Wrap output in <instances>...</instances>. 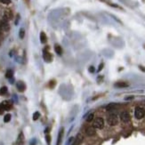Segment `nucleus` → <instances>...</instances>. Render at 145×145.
Segmentation results:
<instances>
[{
  "label": "nucleus",
  "mask_w": 145,
  "mask_h": 145,
  "mask_svg": "<svg viewBox=\"0 0 145 145\" xmlns=\"http://www.w3.org/2000/svg\"><path fill=\"white\" fill-rule=\"evenodd\" d=\"M16 86H17V89L20 91V92H23L25 90V85L24 83L22 82V81H19V82L16 84Z\"/></svg>",
  "instance_id": "f8f14e48"
},
{
  "label": "nucleus",
  "mask_w": 145,
  "mask_h": 145,
  "mask_svg": "<svg viewBox=\"0 0 145 145\" xmlns=\"http://www.w3.org/2000/svg\"><path fill=\"white\" fill-rule=\"evenodd\" d=\"M85 133H86V134H87L88 136H93V135L95 134V128L93 126H89V127L86 128Z\"/></svg>",
  "instance_id": "6e6552de"
},
{
  "label": "nucleus",
  "mask_w": 145,
  "mask_h": 145,
  "mask_svg": "<svg viewBox=\"0 0 145 145\" xmlns=\"http://www.w3.org/2000/svg\"><path fill=\"white\" fill-rule=\"evenodd\" d=\"M93 113H91V114H89V115H88L87 118H86V121H87V122H91V121L93 120Z\"/></svg>",
  "instance_id": "4be33fe9"
},
{
  "label": "nucleus",
  "mask_w": 145,
  "mask_h": 145,
  "mask_svg": "<svg viewBox=\"0 0 145 145\" xmlns=\"http://www.w3.org/2000/svg\"><path fill=\"white\" fill-rule=\"evenodd\" d=\"M13 18V14H12V12L10 10H6L5 13H4V17L3 19L6 20V21H9V20H11Z\"/></svg>",
  "instance_id": "1a4fd4ad"
},
{
  "label": "nucleus",
  "mask_w": 145,
  "mask_h": 145,
  "mask_svg": "<svg viewBox=\"0 0 145 145\" xmlns=\"http://www.w3.org/2000/svg\"><path fill=\"white\" fill-rule=\"evenodd\" d=\"M120 118L123 122L126 123V122H128V121L130 120V116H129L127 111H123V112H121L120 114Z\"/></svg>",
  "instance_id": "39448f33"
},
{
  "label": "nucleus",
  "mask_w": 145,
  "mask_h": 145,
  "mask_svg": "<svg viewBox=\"0 0 145 145\" xmlns=\"http://www.w3.org/2000/svg\"><path fill=\"white\" fill-rule=\"evenodd\" d=\"M93 126L94 127V128L101 129L104 126V120H103V118H95V120L93 121Z\"/></svg>",
  "instance_id": "7ed1b4c3"
},
{
  "label": "nucleus",
  "mask_w": 145,
  "mask_h": 145,
  "mask_svg": "<svg viewBox=\"0 0 145 145\" xmlns=\"http://www.w3.org/2000/svg\"><path fill=\"white\" fill-rule=\"evenodd\" d=\"M39 117H40V113L37 111V112H35L33 114V120H38L39 118Z\"/></svg>",
  "instance_id": "aec40b11"
},
{
  "label": "nucleus",
  "mask_w": 145,
  "mask_h": 145,
  "mask_svg": "<svg viewBox=\"0 0 145 145\" xmlns=\"http://www.w3.org/2000/svg\"><path fill=\"white\" fill-rule=\"evenodd\" d=\"M0 2L3 4H6V5H9L11 3V0H0Z\"/></svg>",
  "instance_id": "b1692460"
},
{
  "label": "nucleus",
  "mask_w": 145,
  "mask_h": 145,
  "mask_svg": "<svg viewBox=\"0 0 145 145\" xmlns=\"http://www.w3.org/2000/svg\"><path fill=\"white\" fill-rule=\"evenodd\" d=\"M4 111H5V109H4L3 106L0 104V115H1V114H3Z\"/></svg>",
  "instance_id": "393cba45"
},
{
  "label": "nucleus",
  "mask_w": 145,
  "mask_h": 145,
  "mask_svg": "<svg viewBox=\"0 0 145 145\" xmlns=\"http://www.w3.org/2000/svg\"><path fill=\"white\" fill-rule=\"evenodd\" d=\"M139 68L142 69V70H143V71H145V68L144 67H142V66H139Z\"/></svg>",
  "instance_id": "cd10ccee"
},
{
  "label": "nucleus",
  "mask_w": 145,
  "mask_h": 145,
  "mask_svg": "<svg viewBox=\"0 0 145 145\" xmlns=\"http://www.w3.org/2000/svg\"><path fill=\"white\" fill-rule=\"evenodd\" d=\"M0 31H1V29H0ZM0 33H1V32H0Z\"/></svg>",
  "instance_id": "c85d7f7f"
},
{
  "label": "nucleus",
  "mask_w": 145,
  "mask_h": 145,
  "mask_svg": "<svg viewBox=\"0 0 145 145\" xmlns=\"http://www.w3.org/2000/svg\"><path fill=\"white\" fill-rule=\"evenodd\" d=\"M11 114H6L5 116V118H4V121H5V123H8L9 121L11 120Z\"/></svg>",
  "instance_id": "6ab92c4d"
},
{
  "label": "nucleus",
  "mask_w": 145,
  "mask_h": 145,
  "mask_svg": "<svg viewBox=\"0 0 145 145\" xmlns=\"http://www.w3.org/2000/svg\"><path fill=\"white\" fill-rule=\"evenodd\" d=\"M54 50H55V53H56L58 55L62 54V48H61V46H59V45H55Z\"/></svg>",
  "instance_id": "ddd939ff"
},
{
  "label": "nucleus",
  "mask_w": 145,
  "mask_h": 145,
  "mask_svg": "<svg viewBox=\"0 0 145 145\" xmlns=\"http://www.w3.org/2000/svg\"><path fill=\"white\" fill-rule=\"evenodd\" d=\"M89 71L90 72H94V68H93V66H91L90 68H89Z\"/></svg>",
  "instance_id": "bb28decb"
},
{
  "label": "nucleus",
  "mask_w": 145,
  "mask_h": 145,
  "mask_svg": "<svg viewBox=\"0 0 145 145\" xmlns=\"http://www.w3.org/2000/svg\"><path fill=\"white\" fill-rule=\"evenodd\" d=\"M19 36H20V38H23L25 36V30L23 29H21L20 30V33H19Z\"/></svg>",
  "instance_id": "412c9836"
},
{
  "label": "nucleus",
  "mask_w": 145,
  "mask_h": 145,
  "mask_svg": "<svg viewBox=\"0 0 145 145\" xmlns=\"http://www.w3.org/2000/svg\"><path fill=\"white\" fill-rule=\"evenodd\" d=\"M102 68H103V63H101V64H100V66H99L98 71H101V69H102Z\"/></svg>",
  "instance_id": "a878e982"
},
{
  "label": "nucleus",
  "mask_w": 145,
  "mask_h": 145,
  "mask_svg": "<svg viewBox=\"0 0 145 145\" xmlns=\"http://www.w3.org/2000/svg\"><path fill=\"white\" fill-rule=\"evenodd\" d=\"M23 144H24V135H23V133H20L19 136L17 138L15 145H23Z\"/></svg>",
  "instance_id": "0eeeda50"
},
{
  "label": "nucleus",
  "mask_w": 145,
  "mask_h": 145,
  "mask_svg": "<svg viewBox=\"0 0 145 145\" xmlns=\"http://www.w3.org/2000/svg\"><path fill=\"white\" fill-rule=\"evenodd\" d=\"M43 57H44V60L47 62H50L51 61H52L53 57L51 53L49 52H47L46 50H44V53H43Z\"/></svg>",
  "instance_id": "423d86ee"
},
{
  "label": "nucleus",
  "mask_w": 145,
  "mask_h": 145,
  "mask_svg": "<svg viewBox=\"0 0 145 145\" xmlns=\"http://www.w3.org/2000/svg\"><path fill=\"white\" fill-rule=\"evenodd\" d=\"M115 86L116 87H126L128 86V84L126 82H118L115 84Z\"/></svg>",
  "instance_id": "dca6fc26"
},
{
  "label": "nucleus",
  "mask_w": 145,
  "mask_h": 145,
  "mask_svg": "<svg viewBox=\"0 0 145 145\" xmlns=\"http://www.w3.org/2000/svg\"><path fill=\"white\" fill-rule=\"evenodd\" d=\"M62 134H63V128H61L59 132V134H58V140H57V145H61V139H62Z\"/></svg>",
  "instance_id": "2eb2a0df"
},
{
  "label": "nucleus",
  "mask_w": 145,
  "mask_h": 145,
  "mask_svg": "<svg viewBox=\"0 0 145 145\" xmlns=\"http://www.w3.org/2000/svg\"><path fill=\"white\" fill-rule=\"evenodd\" d=\"M40 41H41L42 44H45V43H46L47 38H46V35L45 34V32H41V33H40Z\"/></svg>",
  "instance_id": "4468645a"
},
{
  "label": "nucleus",
  "mask_w": 145,
  "mask_h": 145,
  "mask_svg": "<svg viewBox=\"0 0 145 145\" xmlns=\"http://www.w3.org/2000/svg\"><path fill=\"white\" fill-rule=\"evenodd\" d=\"M0 29L4 31H8L9 29H10V26H9V23H8V21H6V20L3 19L0 22Z\"/></svg>",
  "instance_id": "20e7f679"
},
{
  "label": "nucleus",
  "mask_w": 145,
  "mask_h": 145,
  "mask_svg": "<svg viewBox=\"0 0 145 145\" xmlns=\"http://www.w3.org/2000/svg\"><path fill=\"white\" fill-rule=\"evenodd\" d=\"M13 76H14V71H13V69H7V71H6V77H7V78H11V77H13Z\"/></svg>",
  "instance_id": "f3484780"
},
{
  "label": "nucleus",
  "mask_w": 145,
  "mask_h": 145,
  "mask_svg": "<svg viewBox=\"0 0 145 145\" xmlns=\"http://www.w3.org/2000/svg\"><path fill=\"white\" fill-rule=\"evenodd\" d=\"M82 142H83V135L81 134H78L77 135V137H76V139H75L74 142H73L72 145H79Z\"/></svg>",
  "instance_id": "9d476101"
},
{
  "label": "nucleus",
  "mask_w": 145,
  "mask_h": 145,
  "mask_svg": "<svg viewBox=\"0 0 145 145\" xmlns=\"http://www.w3.org/2000/svg\"><path fill=\"white\" fill-rule=\"evenodd\" d=\"M46 140L47 144L48 145L51 144V136H50L49 134H46Z\"/></svg>",
  "instance_id": "5701e85b"
},
{
  "label": "nucleus",
  "mask_w": 145,
  "mask_h": 145,
  "mask_svg": "<svg viewBox=\"0 0 145 145\" xmlns=\"http://www.w3.org/2000/svg\"><path fill=\"white\" fill-rule=\"evenodd\" d=\"M1 105L3 106V108L5 109V110H9L12 107L11 102H10L9 101H4L3 102L1 103Z\"/></svg>",
  "instance_id": "9b49d317"
},
{
  "label": "nucleus",
  "mask_w": 145,
  "mask_h": 145,
  "mask_svg": "<svg viewBox=\"0 0 145 145\" xmlns=\"http://www.w3.org/2000/svg\"><path fill=\"white\" fill-rule=\"evenodd\" d=\"M6 93H7V87H6V86L1 87V89H0V94H1V95H5Z\"/></svg>",
  "instance_id": "a211bd4d"
},
{
  "label": "nucleus",
  "mask_w": 145,
  "mask_h": 145,
  "mask_svg": "<svg viewBox=\"0 0 145 145\" xmlns=\"http://www.w3.org/2000/svg\"><path fill=\"white\" fill-rule=\"evenodd\" d=\"M107 122H108V124L110 125V126H116L117 124L118 123V116L116 115V114H110L109 117H108V118H107Z\"/></svg>",
  "instance_id": "f257e3e1"
},
{
  "label": "nucleus",
  "mask_w": 145,
  "mask_h": 145,
  "mask_svg": "<svg viewBox=\"0 0 145 145\" xmlns=\"http://www.w3.org/2000/svg\"><path fill=\"white\" fill-rule=\"evenodd\" d=\"M145 115V110L142 107H136L135 108V110H134V116L135 118H138V119H141L144 117Z\"/></svg>",
  "instance_id": "f03ea898"
}]
</instances>
